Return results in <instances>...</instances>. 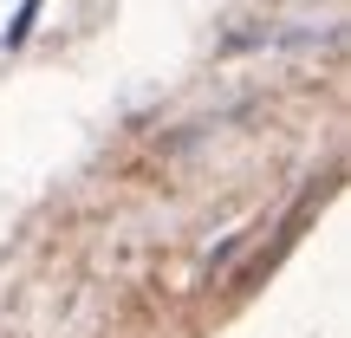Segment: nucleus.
I'll use <instances>...</instances> for the list:
<instances>
[{
    "label": "nucleus",
    "instance_id": "f257e3e1",
    "mask_svg": "<svg viewBox=\"0 0 351 338\" xmlns=\"http://www.w3.org/2000/svg\"><path fill=\"white\" fill-rule=\"evenodd\" d=\"M33 13H39V0H20V13H13V26L0 33V46H7V52H20V46H26V33H33Z\"/></svg>",
    "mask_w": 351,
    "mask_h": 338
}]
</instances>
